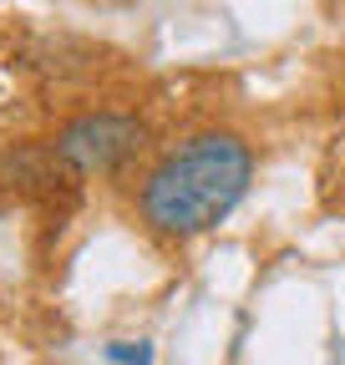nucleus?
I'll use <instances>...</instances> for the list:
<instances>
[{
  "mask_svg": "<svg viewBox=\"0 0 345 365\" xmlns=\"http://www.w3.org/2000/svg\"><path fill=\"white\" fill-rule=\"evenodd\" d=\"M46 148L66 178H122L158 153L153 122L133 107H81L56 122Z\"/></svg>",
  "mask_w": 345,
  "mask_h": 365,
  "instance_id": "obj_2",
  "label": "nucleus"
},
{
  "mask_svg": "<svg viewBox=\"0 0 345 365\" xmlns=\"http://www.w3.org/2000/svg\"><path fill=\"white\" fill-rule=\"evenodd\" d=\"M102 360L107 365H158V345L148 335H138V340H107Z\"/></svg>",
  "mask_w": 345,
  "mask_h": 365,
  "instance_id": "obj_4",
  "label": "nucleus"
},
{
  "mask_svg": "<svg viewBox=\"0 0 345 365\" xmlns=\"http://www.w3.org/2000/svg\"><path fill=\"white\" fill-rule=\"evenodd\" d=\"M56 178H66L46 143H16L0 153V188L6 193H46Z\"/></svg>",
  "mask_w": 345,
  "mask_h": 365,
  "instance_id": "obj_3",
  "label": "nucleus"
},
{
  "mask_svg": "<svg viewBox=\"0 0 345 365\" xmlns=\"http://www.w3.org/2000/svg\"><path fill=\"white\" fill-rule=\"evenodd\" d=\"M259 178V153L239 127H193L163 143L133 173V218L163 249H183L224 228Z\"/></svg>",
  "mask_w": 345,
  "mask_h": 365,
  "instance_id": "obj_1",
  "label": "nucleus"
}]
</instances>
